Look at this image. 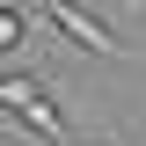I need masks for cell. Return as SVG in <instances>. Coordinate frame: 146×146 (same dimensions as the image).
Listing matches in <instances>:
<instances>
[{"instance_id":"6da1fadb","label":"cell","mask_w":146,"mask_h":146,"mask_svg":"<svg viewBox=\"0 0 146 146\" xmlns=\"http://www.w3.org/2000/svg\"><path fill=\"white\" fill-rule=\"evenodd\" d=\"M0 110H7V117H22L44 146H66V117L51 110V88H44L36 73H7V80H0Z\"/></svg>"},{"instance_id":"7a4b0ae2","label":"cell","mask_w":146,"mask_h":146,"mask_svg":"<svg viewBox=\"0 0 146 146\" xmlns=\"http://www.w3.org/2000/svg\"><path fill=\"white\" fill-rule=\"evenodd\" d=\"M36 7H44V15H51L58 29H66L73 44H80V51H102V58H139V44H124L117 29H102V22H95L88 7H80V0H36Z\"/></svg>"},{"instance_id":"3957f363","label":"cell","mask_w":146,"mask_h":146,"mask_svg":"<svg viewBox=\"0 0 146 146\" xmlns=\"http://www.w3.org/2000/svg\"><path fill=\"white\" fill-rule=\"evenodd\" d=\"M15 44H22V15L0 0V51H15Z\"/></svg>"}]
</instances>
